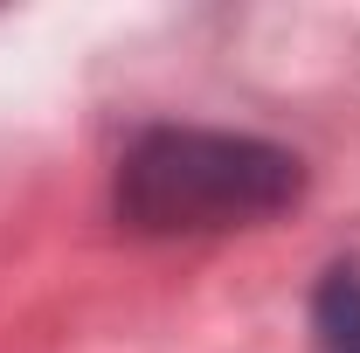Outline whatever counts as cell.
I'll return each instance as SVG.
<instances>
[{
  "instance_id": "7a4b0ae2",
  "label": "cell",
  "mask_w": 360,
  "mask_h": 353,
  "mask_svg": "<svg viewBox=\"0 0 360 353\" xmlns=\"http://www.w3.org/2000/svg\"><path fill=\"white\" fill-rule=\"evenodd\" d=\"M312 333H319V353H360V270L340 264L326 270L312 298Z\"/></svg>"
},
{
  "instance_id": "6da1fadb",
  "label": "cell",
  "mask_w": 360,
  "mask_h": 353,
  "mask_svg": "<svg viewBox=\"0 0 360 353\" xmlns=\"http://www.w3.org/2000/svg\"><path fill=\"white\" fill-rule=\"evenodd\" d=\"M305 194L298 153L243 132L160 125L118 167V215L139 236H222L284 215Z\"/></svg>"
}]
</instances>
